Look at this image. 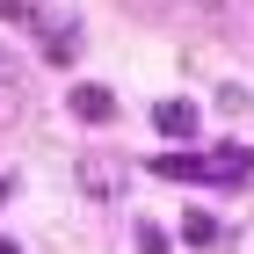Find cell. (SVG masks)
<instances>
[{"mask_svg":"<svg viewBox=\"0 0 254 254\" xmlns=\"http://www.w3.org/2000/svg\"><path fill=\"white\" fill-rule=\"evenodd\" d=\"M80 189L87 196H124V182H131V167H124V160H102V153H80Z\"/></svg>","mask_w":254,"mask_h":254,"instance_id":"obj_1","label":"cell"},{"mask_svg":"<svg viewBox=\"0 0 254 254\" xmlns=\"http://www.w3.org/2000/svg\"><path fill=\"white\" fill-rule=\"evenodd\" d=\"M153 131H160V138H196V102L167 95V102L153 109Z\"/></svg>","mask_w":254,"mask_h":254,"instance_id":"obj_2","label":"cell"},{"mask_svg":"<svg viewBox=\"0 0 254 254\" xmlns=\"http://www.w3.org/2000/svg\"><path fill=\"white\" fill-rule=\"evenodd\" d=\"M44 59H51V65H73L80 59V29H73V22H51V15H44Z\"/></svg>","mask_w":254,"mask_h":254,"instance_id":"obj_3","label":"cell"},{"mask_svg":"<svg viewBox=\"0 0 254 254\" xmlns=\"http://www.w3.org/2000/svg\"><path fill=\"white\" fill-rule=\"evenodd\" d=\"M73 117H80V124H109V117H117V95L87 80V87H73Z\"/></svg>","mask_w":254,"mask_h":254,"instance_id":"obj_4","label":"cell"},{"mask_svg":"<svg viewBox=\"0 0 254 254\" xmlns=\"http://www.w3.org/2000/svg\"><path fill=\"white\" fill-rule=\"evenodd\" d=\"M182 240H189V247H218V218L211 211H189L182 218Z\"/></svg>","mask_w":254,"mask_h":254,"instance_id":"obj_5","label":"cell"},{"mask_svg":"<svg viewBox=\"0 0 254 254\" xmlns=\"http://www.w3.org/2000/svg\"><path fill=\"white\" fill-rule=\"evenodd\" d=\"M131 247H138V254H167V233H160L153 218H145V225H138V240H131Z\"/></svg>","mask_w":254,"mask_h":254,"instance_id":"obj_6","label":"cell"},{"mask_svg":"<svg viewBox=\"0 0 254 254\" xmlns=\"http://www.w3.org/2000/svg\"><path fill=\"white\" fill-rule=\"evenodd\" d=\"M138 15H167V7H189V0H131Z\"/></svg>","mask_w":254,"mask_h":254,"instance_id":"obj_7","label":"cell"},{"mask_svg":"<svg viewBox=\"0 0 254 254\" xmlns=\"http://www.w3.org/2000/svg\"><path fill=\"white\" fill-rule=\"evenodd\" d=\"M7 80H22V65L7 59V44H0V87H7Z\"/></svg>","mask_w":254,"mask_h":254,"instance_id":"obj_8","label":"cell"},{"mask_svg":"<svg viewBox=\"0 0 254 254\" xmlns=\"http://www.w3.org/2000/svg\"><path fill=\"white\" fill-rule=\"evenodd\" d=\"M189 7H203V15H218V7H233V0H189Z\"/></svg>","mask_w":254,"mask_h":254,"instance_id":"obj_9","label":"cell"},{"mask_svg":"<svg viewBox=\"0 0 254 254\" xmlns=\"http://www.w3.org/2000/svg\"><path fill=\"white\" fill-rule=\"evenodd\" d=\"M22 15V0H0V22H15Z\"/></svg>","mask_w":254,"mask_h":254,"instance_id":"obj_10","label":"cell"},{"mask_svg":"<svg viewBox=\"0 0 254 254\" xmlns=\"http://www.w3.org/2000/svg\"><path fill=\"white\" fill-rule=\"evenodd\" d=\"M0 254H22V247H15V240H0Z\"/></svg>","mask_w":254,"mask_h":254,"instance_id":"obj_11","label":"cell"},{"mask_svg":"<svg viewBox=\"0 0 254 254\" xmlns=\"http://www.w3.org/2000/svg\"><path fill=\"white\" fill-rule=\"evenodd\" d=\"M0 203H7V182H0Z\"/></svg>","mask_w":254,"mask_h":254,"instance_id":"obj_12","label":"cell"}]
</instances>
